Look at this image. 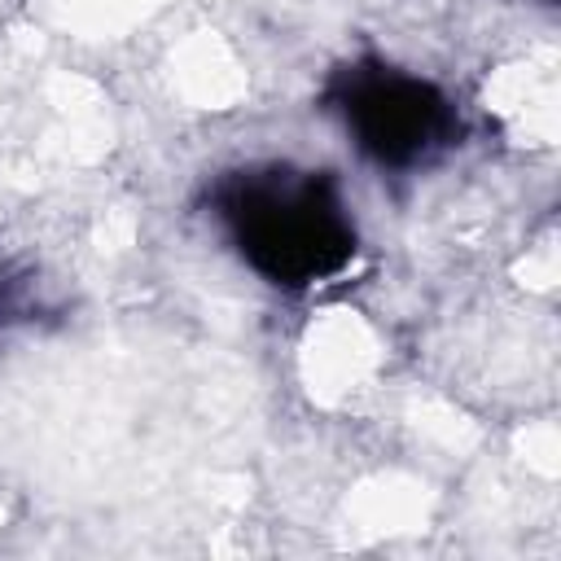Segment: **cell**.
Instances as JSON below:
<instances>
[{"label":"cell","instance_id":"2","mask_svg":"<svg viewBox=\"0 0 561 561\" xmlns=\"http://www.w3.org/2000/svg\"><path fill=\"white\" fill-rule=\"evenodd\" d=\"M329 101L342 114L355 149L377 167H421L456 140V110L447 96L434 83L381 61L337 70Z\"/></svg>","mask_w":561,"mask_h":561},{"label":"cell","instance_id":"1","mask_svg":"<svg viewBox=\"0 0 561 561\" xmlns=\"http://www.w3.org/2000/svg\"><path fill=\"white\" fill-rule=\"evenodd\" d=\"M210 210L245 267L280 289H307L337 276L359 245L355 219L329 171L285 162L245 167L210 188Z\"/></svg>","mask_w":561,"mask_h":561}]
</instances>
